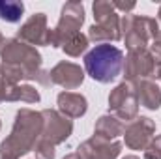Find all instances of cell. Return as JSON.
Listing matches in <instances>:
<instances>
[{
  "label": "cell",
  "mask_w": 161,
  "mask_h": 159,
  "mask_svg": "<svg viewBox=\"0 0 161 159\" xmlns=\"http://www.w3.org/2000/svg\"><path fill=\"white\" fill-rule=\"evenodd\" d=\"M2 66L0 73L6 86H13L21 79H36L41 66V56L36 49L19 43L15 40L4 41V49H0Z\"/></svg>",
  "instance_id": "cell-1"
},
{
  "label": "cell",
  "mask_w": 161,
  "mask_h": 159,
  "mask_svg": "<svg viewBox=\"0 0 161 159\" xmlns=\"http://www.w3.org/2000/svg\"><path fill=\"white\" fill-rule=\"evenodd\" d=\"M43 131V116L41 112H34L23 109L17 112L11 135L2 142L0 152L2 159H17L19 156L30 152L36 146V139Z\"/></svg>",
  "instance_id": "cell-2"
},
{
  "label": "cell",
  "mask_w": 161,
  "mask_h": 159,
  "mask_svg": "<svg viewBox=\"0 0 161 159\" xmlns=\"http://www.w3.org/2000/svg\"><path fill=\"white\" fill-rule=\"evenodd\" d=\"M84 68L94 80L113 82L124 68V54L120 49L109 43H101L84 56Z\"/></svg>",
  "instance_id": "cell-3"
},
{
  "label": "cell",
  "mask_w": 161,
  "mask_h": 159,
  "mask_svg": "<svg viewBox=\"0 0 161 159\" xmlns=\"http://www.w3.org/2000/svg\"><path fill=\"white\" fill-rule=\"evenodd\" d=\"M109 107L120 120L133 122L135 116H137V107H139L135 86H131L129 82L118 84L113 90V94L109 96Z\"/></svg>",
  "instance_id": "cell-4"
},
{
  "label": "cell",
  "mask_w": 161,
  "mask_h": 159,
  "mask_svg": "<svg viewBox=\"0 0 161 159\" xmlns=\"http://www.w3.org/2000/svg\"><path fill=\"white\" fill-rule=\"evenodd\" d=\"M41 116H43V131H41V135L51 144L64 142L71 135L73 123L68 116H62L56 111H43Z\"/></svg>",
  "instance_id": "cell-5"
},
{
  "label": "cell",
  "mask_w": 161,
  "mask_h": 159,
  "mask_svg": "<svg viewBox=\"0 0 161 159\" xmlns=\"http://www.w3.org/2000/svg\"><path fill=\"white\" fill-rule=\"evenodd\" d=\"M125 77L129 80H135L139 77H150V79L161 77L159 64L146 51L131 52L125 60Z\"/></svg>",
  "instance_id": "cell-6"
},
{
  "label": "cell",
  "mask_w": 161,
  "mask_h": 159,
  "mask_svg": "<svg viewBox=\"0 0 161 159\" xmlns=\"http://www.w3.org/2000/svg\"><path fill=\"white\" fill-rule=\"evenodd\" d=\"M154 129H156V125L150 118H144V116L135 118L125 127V144L131 150H144L152 139Z\"/></svg>",
  "instance_id": "cell-7"
},
{
  "label": "cell",
  "mask_w": 161,
  "mask_h": 159,
  "mask_svg": "<svg viewBox=\"0 0 161 159\" xmlns=\"http://www.w3.org/2000/svg\"><path fill=\"white\" fill-rule=\"evenodd\" d=\"M122 150L120 142H107L105 139L94 137L79 148L80 159H114Z\"/></svg>",
  "instance_id": "cell-8"
},
{
  "label": "cell",
  "mask_w": 161,
  "mask_h": 159,
  "mask_svg": "<svg viewBox=\"0 0 161 159\" xmlns=\"http://www.w3.org/2000/svg\"><path fill=\"white\" fill-rule=\"evenodd\" d=\"M84 79V73L79 66L69 64V62H60L53 71H51V80L64 86L66 90H73L77 88Z\"/></svg>",
  "instance_id": "cell-9"
},
{
  "label": "cell",
  "mask_w": 161,
  "mask_h": 159,
  "mask_svg": "<svg viewBox=\"0 0 161 159\" xmlns=\"http://www.w3.org/2000/svg\"><path fill=\"white\" fill-rule=\"evenodd\" d=\"M19 38L36 43V45H47L49 40V30H45V15L38 13L34 15L21 30H19Z\"/></svg>",
  "instance_id": "cell-10"
},
{
  "label": "cell",
  "mask_w": 161,
  "mask_h": 159,
  "mask_svg": "<svg viewBox=\"0 0 161 159\" xmlns=\"http://www.w3.org/2000/svg\"><path fill=\"white\" fill-rule=\"evenodd\" d=\"M58 109L64 112V116L79 118L86 112V99L80 94L73 92H62L58 96Z\"/></svg>",
  "instance_id": "cell-11"
},
{
  "label": "cell",
  "mask_w": 161,
  "mask_h": 159,
  "mask_svg": "<svg viewBox=\"0 0 161 159\" xmlns=\"http://www.w3.org/2000/svg\"><path fill=\"white\" fill-rule=\"evenodd\" d=\"M135 92H137V99L146 107V109H159L161 105V92L158 88L156 82L152 80H141L137 86H135Z\"/></svg>",
  "instance_id": "cell-12"
},
{
  "label": "cell",
  "mask_w": 161,
  "mask_h": 159,
  "mask_svg": "<svg viewBox=\"0 0 161 159\" xmlns=\"http://www.w3.org/2000/svg\"><path fill=\"white\" fill-rule=\"evenodd\" d=\"M122 133H124L122 122L113 118V116H101L96 123V137H99V139L109 140V139H114Z\"/></svg>",
  "instance_id": "cell-13"
},
{
  "label": "cell",
  "mask_w": 161,
  "mask_h": 159,
  "mask_svg": "<svg viewBox=\"0 0 161 159\" xmlns=\"http://www.w3.org/2000/svg\"><path fill=\"white\" fill-rule=\"evenodd\" d=\"M6 99L8 101H26V103H38L40 101V94L36 88L32 86H19V84H13V86H6Z\"/></svg>",
  "instance_id": "cell-14"
},
{
  "label": "cell",
  "mask_w": 161,
  "mask_h": 159,
  "mask_svg": "<svg viewBox=\"0 0 161 159\" xmlns=\"http://www.w3.org/2000/svg\"><path fill=\"white\" fill-rule=\"evenodd\" d=\"M23 4L21 2H0V19L8 23H17L23 15Z\"/></svg>",
  "instance_id": "cell-15"
},
{
  "label": "cell",
  "mask_w": 161,
  "mask_h": 159,
  "mask_svg": "<svg viewBox=\"0 0 161 159\" xmlns=\"http://www.w3.org/2000/svg\"><path fill=\"white\" fill-rule=\"evenodd\" d=\"M86 45H88V40H86V36H82V34H77V36H73L71 40H68L62 47H64V51L69 54V56H79L80 52L86 49Z\"/></svg>",
  "instance_id": "cell-16"
},
{
  "label": "cell",
  "mask_w": 161,
  "mask_h": 159,
  "mask_svg": "<svg viewBox=\"0 0 161 159\" xmlns=\"http://www.w3.org/2000/svg\"><path fill=\"white\" fill-rule=\"evenodd\" d=\"M36 157L38 159H54V144L41 139L40 144H36Z\"/></svg>",
  "instance_id": "cell-17"
},
{
  "label": "cell",
  "mask_w": 161,
  "mask_h": 159,
  "mask_svg": "<svg viewBox=\"0 0 161 159\" xmlns=\"http://www.w3.org/2000/svg\"><path fill=\"white\" fill-rule=\"evenodd\" d=\"M144 159H161V135L156 140H152L150 146H146Z\"/></svg>",
  "instance_id": "cell-18"
},
{
  "label": "cell",
  "mask_w": 161,
  "mask_h": 159,
  "mask_svg": "<svg viewBox=\"0 0 161 159\" xmlns=\"http://www.w3.org/2000/svg\"><path fill=\"white\" fill-rule=\"evenodd\" d=\"M152 58L158 64H161V32H158L154 41H152Z\"/></svg>",
  "instance_id": "cell-19"
},
{
  "label": "cell",
  "mask_w": 161,
  "mask_h": 159,
  "mask_svg": "<svg viewBox=\"0 0 161 159\" xmlns=\"http://www.w3.org/2000/svg\"><path fill=\"white\" fill-rule=\"evenodd\" d=\"M6 99V82L0 79V101Z\"/></svg>",
  "instance_id": "cell-20"
},
{
  "label": "cell",
  "mask_w": 161,
  "mask_h": 159,
  "mask_svg": "<svg viewBox=\"0 0 161 159\" xmlns=\"http://www.w3.org/2000/svg\"><path fill=\"white\" fill-rule=\"evenodd\" d=\"M64 159H80V156L79 154H69V156H66Z\"/></svg>",
  "instance_id": "cell-21"
},
{
  "label": "cell",
  "mask_w": 161,
  "mask_h": 159,
  "mask_svg": "<svg viewBox=\"0 0 161 159\" xmlns=\"http://www.w3.org/2000/svg\"><path fill=\"white\" fill-rule=\"evenodd\" d=\"M124 159H139V157H135V156H125Z\"/></svg>",
  "instance_id": "cell-22"
},
{
  "label": "cell",
  "mask_w": 161,
  "mask_h": 159,
  "mask_svg": "<svg viewBox=\"0 0 161 159\" xmlns=\"http://www.w3.org/2000/svg\"><path fill=\"white\" fill-rule=\"evenodd\" d=\"M2 43H4V38H2V34H0V45H2Z\"/></svg>",
  "instance_id": "cell-23"
},
{
  "label": "cell",
  "mask_w": 161,
  "mask_h": 159,
  "mask_svg": "<svg viewBox=\"0 0 161 159\" xmlns=\"http://www.w3.org/2000/svg\"><path fill=\"white\" fill-rule=\"evenodd\" d=\"M159 15H161V11H159Z\"/></svg>",
  "instance_id": "cell-24"
}]
</instances>
